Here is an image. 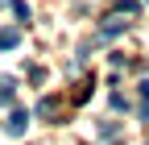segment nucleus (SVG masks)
<instances>
[{"mask_svg": "<svg viewBox=\"0 0 149 145\" xmlns=\"http://www.w3.org/2000/svg\"><path fill=\"white\" fill-rule=\"evenodd\" d=\"M58 108H62V100H58V96H46V100H37V116L54 120V116H58Z\"/></svg>", "mask_w": 149, "mask_h": 145, "instance_id": "1", "label": "nucleus"}, {"mask_svg": "<svg viewBox=\"0 0 149 145\" xmlns=\"http://www.w3.org/2000/svg\"><path fill=\"white\" fill-rule=\"evenodd\" d=\"M25 129H29V112H21V108H17V112L8 116V133H13V137H21Z\"/></svg>", "mask_w": 149, "mask_h": 145, "instance_id": "2", "label": "nucleus"}, {"mask_svg": "<svg viewBox=\"0 0 149 145\" xmlns=\"http://www.w3.org/2000/svg\"><path fill=\"white\" fill-rule=\"evenodd\" d=\"M13 46H21V33L17 29H0V50H13Z\"/></svg>", "mask_w": 149, "mask_h": 145, "instance_id": "3", "label": "nucleus"}, {"mask_svg": "<svg viewBox=\"0 0 149 145\" xmlns=\"http://www.w3.org/2000/svg\"><path fill=\"white\" fill-rule=\"evenodd\" d=\"M17 96V79H0V104H8Z\"/></svg>", "mask_w": 149, "mask_h": 145, "instance_id": "4", "label": "nucleus"}, {"mask_svg": "<svg viewBox=\"0 0 149 145\" xmlns=\"http://www.w3.org/2000/svg\"><path fill=\"white\" fill-rule=\"evenodd\" d=\"M8 8H13L17 21H29V4H25V0H8Z\"/></svg>", "mask_w": 149, "mask_h": 145, "instance_id": "5", "label": "nucleus"}, {"mask_svg": "<svg viewBox=\"0 0 149 145\" xmlns=\"http://www.w3.org/2000/svg\"><path fill=\"white\" fill-rule=\"evenodd\" d=\"M124 29H128L124 21H112V25H104V29H100V38H120Z\"/></svg>", "mask_w": 149, "mask_h": 145, "instance_id": "6", "label": "nucleus"}, {"mask_svg": "<svg viewBox=\"0 0 149 145\" xmlns=\"http://www.w3.org/2000/svg\"><path fill=\"white\" fill-rule=\"evenodd\" d=\"M112 8H116V13H141V4H137V0H116Z\"/></svg>", "mask_w": 149, "mask_h": 145, "instance_id": "7", "label": "nucleus"}, {"mask_svg": "<svg viewBox=\"0 0 149 145\" xmlns=\"http://www.w3.org/2000/svg\"><path fill=\"white\" fill-rule=\"evenodd\" d=\"M137 112H141V120H145V124H149V100H145V104H141V108H137Z\"/></svg>", "mask_w": 149, "mask_h": 145, "instance_id": "8", "label": "nucleus"}, {"mask_svg": "<svg viewBox=\"0 0 149 145\" xmlns=\"http://www.w3.org/2000/svg\"><path fill=\"white\" fill-rule=\"evenodd\" d=\"M141 100H149V79H141Z\"/></svg>", "mask_w": 149, "mask_h": 145, "instance_id": "9", "label": "nucleus"}, {"mask_svg": "<svg viewBox=\"0 0 149 145\" xmlns=\"http://www.w3.org/2000/svg\"><path fill=\"white\" fill-rule=\"evenodd\" d=\"M0 4H8V0H0Z\"/></svg>", "mask_w": 149, "mask_h": 145, "instance_id": "10", "label": "nucleus"}]
</instances>
